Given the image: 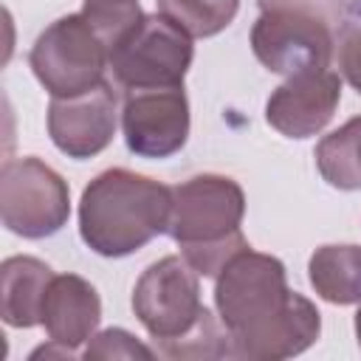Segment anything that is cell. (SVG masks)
<instances>
[{"instance_id":"ac0fdd59","label":"cell","mask_w":361,"mask_h":361,"mask_svg":"<svg viewBox=\"0 0 361 361\" xmlns=\"http://www.w3.org/2000/svg\"><path fill=\"white\" fill-rule=\"evenodd\" d=\"M237 6L240 0H158V14L189 37H212L234 20Z\"/></svg>"},{"instance_id":"ffe728a7","label":"cell","mask_w":361,"mask_h":361,"mask_svg":"<svg viewBox=\"0 0 361 361\" xmlns=\"http://www.w3.org/2000/svg\"><path fill=\"white\" fill-rule=\"evenodd\" d=\"M82 355L87 361H96V358H152L155 350H149L141 341H135L127 330L110 327V330L93 336V341L85 347Z\"/></svg>"},{"instance_id":"2e32d148","label":"cell","mask_w":361,"mask_h":361,"mask_svg":"<svg viewBox=\"0 0 361 361\" xmlns=\"http://www.w3.org/2000/svg\"><path fill=\"white\" fill-rule=\"evenodd\" d=\"M316 166L336 189H361V116L330 133L316 147Z\"/></svg>"},{"instance_id":"7402d4cb","label":"cell","mask_w":361,"mask_h":361,"mask_svg":"<svg viewBox=\"0 0 361 361\" xmlns=\"http://www.w3.org/2000/svg\"><path fill=\"white\" fill-rule=\"evenodd\" d=\"M355 336H358V344H361V307L355 313Z\"/></svg>"},{"instance_id":"e0dca14e","label":"cell","mask_w":361,"mask_h":361,"mask_svg":"<svg viewBox=\"0 0 361 361\" xmlns=\"http://www.w3.org/2000/svg\"><path fill=\"white\" fill-rule=\"evenodd\" d=\"M155 353L164 358H226L234 355V347L228 327L203 307L197 322L186 333L175 338H158Z\"/></svg>"},{"instance_id":"52a82bcc","label":"cell","mask_w":361,"mask_h":361,"mask_svg":"<svg viewBox=\"0 0 361 361\" xmlns=\"http://www.w3.org/2000/svg\"><path fill=\"white\" fill-rule=\"evenodd\" d=\"M245 214L243 189L223 175H197L172 186V209L166 234L189 245L220 243L240 234V223Z\"/></svg>"},{"instance_id":"9a60e30c","label":"cell","mask_w":361,"mask_h":361,"mask_svg":"<svg viewBox=\"0 0 361 361\" xmlns=\"http://www.w3.org/2000/svg\"><path fill=\"white\" fill-rule=\"evenodd\" d=\"M310 282L333 305H361V245H322L310 257Z\"/></svg>"},{"instance_id":"603a6c76","label":"cell","mask_w":361,"mask_h":361,"mask_svg":"<svg viewBox=\"0 0 361 361\" xmlns=\"http://www.w3.org/2000/svg\"><path fill=\"white\" fill-rule=\"evenodd\" d=\"M85 3H121V0H85Z\"/></svg>"},{"instance_id":"8992f818","label":"cell","mask_w":361,"mask_h":361,"mask_svg":"<svg viewBox=\"0 0 361 361\" xmlns=\"http://www.w3.org/2000/svg\"><path fill=\"white\" fill-rule=\"evenodd\" d=\"M338 42V34L324 20L288 8L262 11L251 28L254 56L282 76L327 71Z\"/></svg>"},{"instance_id":"30bf717a","label":"cell","mask_w":361,"mask_h":361,"mask_svg":"<svg viewBox=\"0 0 361 361\" xmlns=\"http://www.w3.org/2000/svg\"><path fill=\"white\" fill-rule=\"evenodd\" d=\"M51 141L71 158L102 152L116 133V90L110 82L76 96H54L48 107Z\"/></svg>"},{"instance_id":"9c48e42d","label":"cell","mask_w":361,"mask_h":361,"mask_svg":"<svg viewBox=\"0 0 361 361\" xmlns=\"http://www.w3.org/2000/svg\"><path fill=\"white\" fill-rule=\"evenodd\" d=\"M121 127L127 147L141 158H166L178 152L189 135V102L183 87L127 90Z\"/></svg>"},{"instance_id":"d6986e66","label":"cell","mask_w":361,"mask_h":361,"mask_svg":"<svg viewBox=\"0 0 361 361\" xmlns=\"http://www.w3.org/2000/svg\"><path fill=\"white\" fill-rule=\"evenodd\" d=\"M257 3L262 11L288 8V11L313 14L324 20L338 34V39H344L355 25H361V0H257Z\"/></svg>"},{"instance_id":"277c9868","label":"cell","mask_w":361,"mask_h":361,"mask_svg":"<svg viewBox=\"0 0 361 361\" xmlns=\"http://www.w3.org/2000/svg\"><path fill=\"white\" fill-rule=\"evenodd\" d=\"M192 62V39L166 17H141L138 25L110 51V71L118 87H175Z\"/></svg>"},{"instance_id":"7c38bea8","label":"cell","mask_w":361,"mask_h":361,"mask_svg":"<svg viewBox=\"0 0 361 361\" xmlns=\"http://www.w3.org/2000/svg\"><path fill=\"white\" fill-rule=\"evenodd\" d=\"M102 319V302L90 282L76 274L54 276L42 305V324L51 341L62 347H79L93 338Z\"/></svg>"},{"instance_id":"44dd1931","label":"cell","mask_w":361,"mask_h":361,"mask_svg":"<svg viewBox=\"0 0 361 361\" xmlns=\"http://www.w3.org/2000/svg\"><path fill=\"white\" fill-rule=\"evenodd\" d=\"M338 68L344 79L361 93V25H355L338 45Z\"/></svg>"},{"instance_id":"ba28073f","label":"cell","mask_w":361,"mask_h":361,"mask_svg":"<svg viewBox=\"0 0 361 361\" xmlns=\"http://www.w3.org/2000/svg\"><path fill=\"white\" fill-rule=\"evenodd\" d=\"M197 276L186 257H164L135 282L133 310L155 341L175 338L197 322L203 310Z\"/></svg>"},{"instance_id":"5bb4252c","label":"cell","mask_w":361,"mask_h":361,"mask_svg":"<svg viewBox=\"0 0 361 361\" xmlns=\"http://www.w3.org/2000/svg\"><path fill=\"white\" fill-rule=\"evenodd\" d=\"M3 319L11 327H34L42 322V305L54 279L51 268L34 257H11L3 262Z\"/></svg>"},{"instance_id":"8fae6325","label":"cell","mask_w":361,"mask_h":361,"mask_svg":"<svg viewBox=\"0 0 361 361\" xmlns=\"http://www.w3.org/2000/svg\"><path fill=\"white\" fill-rule=\"evenodd\" d=\"M338 99L341 79L330 68L288 76V82L271 93L265 104V118L288 138H307L324 130L338 107Z\"/></svg>"},{"instance_id":"7a4b0ae2","label":"cell","mask_w":361,"mask_h":361,"mask_svg":"<svg viewBox=\"0 0 361 361\" xmlns=\"http://www.w3.org/2000/svg\"><path fill=\"white\" fill-rule=\"evenodd\" d=\"M290 296L285 265L276 257L245 248L220 271L214 302L220 322L231 333L234 358L285 313Z\"/></svg>"},{"instance_id":"5b68a950","label":"cell","mask_w":361,"mask_h":361,"mask_svg":"<svg viewBox=\"0 0 361 361\" xmlns=\"http://www.w3.org/2000/svg\"><path fill=\"white\" fill-rule=\"evenodd\" d=\"M0 214L3 226L20 237H51L68 223V186L39 158L6 161L0 172Z\"/></svg>"},{"instance_id":"6da1fadb","label":"cell","mask_w":361,"mask_h":361,"mask_svg":"<svg viewBox=\"0 0 361 361\" xmlns=\"http://www.w3.org/2000/svg\"><path fill=\"white\" fill-rule=\"evenodd\" d=\"M172 189L127 169L90 180L79 203L82 240L102 257H124L166 231Z\"/></svg>"},{"instance_id":"4fadbf2b","label":"cell","mask_w":361,"mask_h":361,"mask_svg":"<svg viewBox=\"0 0 361 361\" xmlns=\"http://www.w3.org/2000/svg\"><path fill=\"white\" fill-rule=\"evenodd\" d=\"M319 330H322L319 310L302 293H293L285 313L265 333H259L248 347H243V353L237 358L276 361V358L299 355L302 350H307L319 338Z\"/></svg>"},{"instance_id":"3957f363","label":"cell","mask_w":361,"mask_h":361,"mask_svg":"<svg viewBox=\"0 0 361 361\" xmlns=\"http://www.w3.org/2000/svg\"><path fill=\"white\" fill-rule=\"evenodd\" d=\"M31 68L51 96H76L104 82L110 48L79 11L51 23L37 37L31 48Z\"/></svg>"}]
</instances>
